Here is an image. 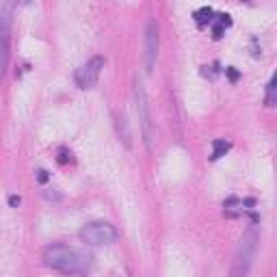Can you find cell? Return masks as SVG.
Here are the masks:
<instances>
[{"instance_id":"1","label":"cell","mask_w":277,"mask_h":277,"mask_svg":"<svg viewBox=\"0 0 277 277\" xmlns=\"http://www.w3.org/2000/svg\"><path fill=\"white\" fill-rule=\"evenodd\" d=\"M43 264L63 275H87L91 271V256L82 254L74 247L50 245L43 249Z\"/></svg>"},{"instance_id":"7","label":"cell","mask_w":277,"mask_h":277,"mask_svg":"<svg viewBox=\"0 0 277 277\" xmlns=\"http://www.w3.org/2000/svg\"><path fill=\"white\" fill-rule=\"evenodd\" d=\"M156 59H158V24L156 20H149L148 28H145V46H143V61L148 74L154 72Z\"/></svg>"},{"instance_id":"15","label":"cell","mask_w":277,"mask_h":277,"mask_svg":"<svg viewBox=\"0 0 277 277\" xmlns=\"http://www.w3.org/2000/svg\"><path fill=\"white\" fill-rule=\"evenodd\" d=\"M9 203H11V206H20V197L11 195V197H9Z\"/></svg>"},{"instance_id":"12","label":"cell","mask_w":277,"mask_h":277,"mask_svg":"<svg viewBox=\"0 0 277 277\" xmlns=\"http://www.w3.org/2000/svg\"><path fill=\"white\" fill-rule=\"evenodd\" d=\"M225 35V26H223L221 22H212V37H215V39H221V37Z\"/></svg>"},{"instance_id":"3","label":"cell","mask_w":277,"mask_h":277,"mask_svg":"<svg viewBox=\"0 0 277 277\" xmlns=\"http://www.w3.org/2000/svg\"><path fill=\"white\" fill-rule=\"evenodd\" d=\"M11 26H13V4L7 2L0 9V80L7 74L9 55H11Z\"/></svg>"},{"instance_id":"13","label":"cell","mask_w":277,"mask_h":277,"mask_svg":"<svg viewBox=\"0 0 277 277\" xmlns=\"http://www.w3.org/2000/svg\"><path fill=\"white\" fill-rule=\"evenodd\" d=\"M225 74H227V78H230L232 82H236V80H238V76H240V74L236 72V67H227Z\"/></svg>"},{"instance_id":"14","label":"cell","mask_w":277,"mask_h":277,"mask_svg":"<svg viewBox=\"0 0 277 277\" xmlns=\"http://www.w3.org/2000/svg\"><path fill=\"white\" fill-rule=\"evenodd\" d=\"M37 180H39L41 184H43V182H48V171H43V169H39V171H37Z\"/></svg>"},{"instance_id":"9","label":"cell","mask_w":277,"mask_h":277,"mask_svg":"<svg viewBox=\"0 0 277 277\" xmlns=\"http://www.w3.org/2000/svg\"><path fill=\"white\" fill-rule=\"evenodd\" d=\"M277 104V78L269 80V85H266V98H264V106H269V109H273Z\"/></svg>"},{"instance_id":"6","label":"cell","mask_w":277,"mask_h":277,"mask_svg":"<svg viewBox=\"0 0 277 277\" xmlns=\"http://www.w3.org/2000/svg\"><path fill=\"white\" fill-rule=\"evenodd\" d=\"M104 63H106L104 56H93V59H89L85 65H80L74 74L76 85H78L80 89H91V87H95V82L100 80L102 70H104Z\"/></svg>"},{"instance_id":"5","label":"cell","mask_w":277,"mask_h":277,"mask_svg":"<svg viewBox=\"0 0 277 277\" xmlns=\"http://www.w3.org/2000/svg\"><path fill=\"white\" fill-rule=\"evenodd\" d=\"M78 236H80L82 242H87V245L102 247V245H111V242L117 238V230L106 221H93V223H87V225L80 230Z\"/></svg>"},{"instance_id":"4","label":"cell","mask_w":277,"mask_h":277,"mask_svg":"<svg viewBox=\"0 0 277 277\" xmlns=\"http://www.w3.org/2000/svg\"><path fill=\"white\" fill-rule=\"evenodd\" d=\"M134 98H137V111H139V121H141V130H143V141L148 152L154 149V124H152V115H149V104H148V95H145L143 82L139 78L134 80Z\"/></svg>"},{"instance_id":"8","label":"cell","mask_w":277,"mask_h":277,"mask_svg":"<svg viewBox=\"0 0 277 277\" xmlns=\"http://www.w3.org/2000/svg\"><path fill=\"white\" fill-rule=\"evenodd\" d=\"M232 148V143L230 141H225V139H215L212 141V160H219L221 156H225V152Z\"/></svg>"},{"instance_id":"2","label":"cell","mask_w":277,"mask_h":277,"mask_svg":"<svg viewBox=\"0 0 277 277\" xmlns=\"http://www.w3.org/2000/svg\"><path fill=\"white\" fill-rule=\"evenodd\" d=\"M258 242H260V234H258L256 227H249V230L242 234L240 242H238L230 277H247L249 275V269H251V264H254V258L258 251Z\"/></svg>"},{"instance_id":"10","label":"cell","mask_w":277,"mask_h":277,"mask_svg":"<svg viewBox=\"0 0 277 277\" xmlns=\"http://www.w3.org/2000/svg\"><path fill=\"white\" fill-rule=\"evenodd\" d=\"M215 11H212L210 7H202V9H197L195 11V22L199 24V26H206V24H212L215 22Z\"/></svg>"},{"instance_id":"11","label":"cell","mask_w":277,"mask_h":277,"mask_svg":"<svg viewBox=\"0 0 277 277\" xmlns=\"http://www.w3.org/2000/svg\"><path fill=\"white\" fill-rule=\"evenodd\" d=\"M117 128H119V137L124 139L126 148H130V130H128V119H126V115H124V113L117 115Z\"/></svg>"}]
</instances>
